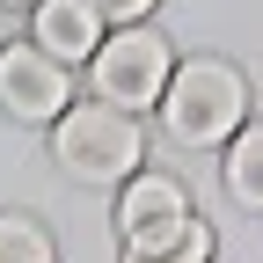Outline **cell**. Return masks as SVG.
<instances>
[{
    "mask_svg": "<svg viewBox=\"0 0 263 263\" xmlns=\"http://www.w3.org/2000/svg\"><path fill=\"white\" fill-rule=\"evenodd\" d=\"M117 241H124V263H205L212 227L190 212L176 176H132L117 197Z\"/></svg>",
    "mask_w": 263,
    "mask_h": 263,
    "instance_id": "6da1fadb",
    "label": "cell"
},
{
    "mask_svg": "<svg viewBox=\"0 0 263 263\" xmlns=\"http://www.w3.org/2000/svg\"><path fill=\"white\" fill-rule=\"evenodd\" d=\"M154 110H161V132L176 146H227L249 124V81L227 59H190V66L168 73Z\"/></svg>",
    "mask_w": 263,
    "mask_h": 263,
    "instance_id": "7a4b0ae2",
    "label": "cell"
},
{
    "mask_svg": "<svg viewBox=\"0 0 263 263\" xmlns=\"http://www.w3.org/2000/svg\"><path fill=\"white\" fill-rule=\"evenodd\" d=\"M51 161L73 183H132L146 161V139H139V117L132 110H110V103H66L59 124H51Z\"/></svg>",
    "mask_w": 263,
    "mask_h": 263,
    "instance_id": "3957f363",
    "label": "cell"
},
{
    "mask_svg": "<svg viewBox=\"0 0 263 263\" xmlns=\"http://www.w3.org/2000/svg\"><path fill=\"white\" fill-rule=\"evenodd\" d=\"M168 73H176V51H168V37H161V29H146V22L110 29V37L95 44V59H88V88H95V103L132 110V117L161 103Z\"/></svg>",
    "mask_w": 263,
    "mask_h": 263,
    "instance_id": "277c9868",
    "label": "cell"
},
{
    "mask_svg": "<svg viewBox=\"0 0 263 263\" xmlns=\"http://www.w3.org/2000/svg\"><path fill=\"white\" fill-rule=\"evenodd\" d=\"M73 103V73L37 51V44H8L0 51V110L15 124H59V110Z\"/></svg>",
    "mask_w": 263,
    "mask_h": 263,
    "instance_id": "5b68a950",
    "label": "cell"
},
{
    "mask_svg": "<svg viewBox=\"0 0 263 263\" xmlns=\"http://www.w3.org/2000/svg\"><path fill=\"white\" fill-rule=\"evenodd\" d=\"M103 15L88 8V0H37V22H29V44L51 51L59 66H88L95 44H103Z\"/></svg>",
    "mask_w": 263,
    "mask_h": 263,
    "instance_id": "8992f818",
    "label": "cell"
},
{
    "mask_svg": "<svg viewBox=\"0 0 263 263\" xmlns=\"http://www.w3.org/2000/svg\"><path fill=\"white\" fill-rule=\"evenodd\" d=\"M219 176H227V190H234V205L263 212V124H256V117L234 132V139H227V161H219Z\"/></svg>",
    "mask_w": 263,
    "mask_h": 263,
    "instance_id": "52a82bcc",
    "label": "cell"
},
{
    "mask_svg": "<svg viewBox=\"0 0 263 263\" xmlns=\"http://www.w3.org/2000/svg\"><path fill=\"white\" fill-rule=\"evenodd\" d=\"M0 263H59V256H51V234L29 212H0Z\"/></svg>",
    "mask_w": 263,
    "mask_h": 263,
    "instance_id": "ba28073f",
    "label": "cell"
},
{
    "mask_svg": "<svg viewBox=\"0 0 263 263\" xmlns=\"http://www.w3.org/2000/svg\"><path fill=\"white\" fill-rule=\"evenodd\" d=\"M88 8H95V15H103L110 29H132V22H146V15L161 8V0H88Z\"/></svg>",
    "mask_w": 263,
    "mask_h": 263,
    "instance_id": "9c48e42d",
    "label": "cell"
},
{
    "mask_svg": "<svg viewBox=\"0 0 263 263\" xmlns=\"http://www.w3.org/2000/svg\"><path fill=\"white\" fill-rule=\"evenodd\" d=\"M0 8H37V0H0Z\"/></svg>",
    "mask_w": 263,
    "mask_h": 263,
    "instance_id": "30bf717a",
    "label": "cell"
}]
</instances>
